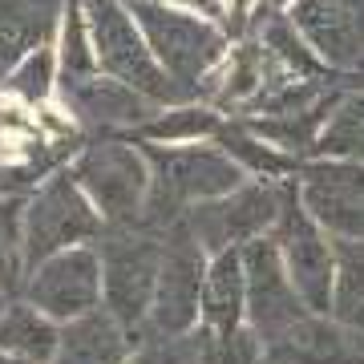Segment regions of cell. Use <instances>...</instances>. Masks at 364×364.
Returning <instances> with one entry per match:
<instances>
[{"instance_id":"8992f818","label":"cell","mask_w":364,"mask_h":364,"mask_svg":"<svg viewBox=\"0 0 364 364\" xmlns=\"http://www.w3.org/2000/svg\"><path fill=\"white\" fill-rule=\"evenodd\" d=\"M272 239L279 247V259L287 267V279L299 291L304 308L312 316L332 312V279H336V243L320 223L304 210L296 178L279 182V215H275Z\"/></svg>"},{"instance_id":"d4e9b609","label":"cell","mask_w":364,"mask_h":364,"mask_svg":"<svg viewBox=\"0 0 364 364\" xmlns=\"http://www.w3.org/2000/svg\"><path fill=\"white\" fill-rule=\"evenodd\" d=\"M57 61H61V77H90V73H97V57H93V41H90L85 13H81V0H65Z\"/></svg>"},{"instance_id":"7402d4cb","label":"cell","mask_w":364,"mask_h":364,"mask_svg":"<svg viewBox=\"0 0 364 364\" xmlns=\"http://www.w3.org/2000/svg\"><path fill=\"white\" fill-rule=\"evenodd\" d=\"M312 158H344L364 166V90H348L336 97L324 130L316 138Z\"/></svg>"},{"instance_id":"2e32d148","label":"cell","mask_w":364,"mask_h":364,"mask_svg":"<svg viewBox=\"0 0 364 364\" xmlns=\"http://www.w3.org/2000/svg\"><path fill=\"white\" fill-rule=\"evenodd\" d=\"M65 0H0V85L28 53L57 45Z\"/></svg>"},{"instance_id":"7a4b0ae2","label":"cell","mask_w":364,"mask_h":364,"mask_svg":"<svg viewBox=\"0 0 364 364\" xmlns=\"http://www.w3.org/2000/svg\"><path fill=\"white\" fill-rule=\"evenodd\" d=\"M122 4L138 21L154 61L166 69V77H174L191 97H198L207 77L231 53L227 28L207 21V16L182 13V9H174L166 0H122Z\"/></svg>"},{"instance_id":"9a60e30c","label":"cell","mask_w":364,"mask_h":364,"mask_svg":"<svg viewBox=\"0 0 364 364\" xmlns=\"http://www.w3.org/2000/svg\"><path fill=\"white\" fill-rule=\"evenodd\" d=\"M263 364H364V328L340 324L336 316H308L263 344Z\"/></svg>"},{"instance_id":"44dd1931","label":"cell","mask_w":364,"mask_h":364,"mask_svg":"<svg viewBox=\"0 0 364 364\" xmlns=\"http://www.w3.org/2000/svg\"><path fill=\"white\" fill-rule=\"evenodd\" d=\"M219 126H223L219 109H210L203 102H178V105H162L134 138L154 146H191V142H215Z\"/></svg>"},{"instance_id":"8fae6325","label":"cell","mask_w":364,"mask_h":364,"mask_svg":"<svg viewBox=\"0 0 364 364\" xmlns=\"http://www.w3.org/2000/svg\"><path fill=\"white\" fill-rule=\"evenodd\" d=\"M299 203L332 239H364V166L344 158H304Z\"/></svg>"},{"instance_id":"f1b7e54d","label":"cell","mask_w":364,"mask_h":364,"mask_svg":"<svg viewBox=\"0 0 364 364\" xmlns=\"http://www.w3.org/2000/svg\"><path fill=\"white\" fill-rule=\"evenodd\" d=\"M348 90H364V69H356V73H348Z\"/></svg>"},{"instance_id":"6da1fadb","label":"cell","mask_w":364,"mask_h":364,"mask_svg":"<svg viewBox=\"0 0 364 364\" xmlns=\"http://www.w3.org/2000/svg\"><path fill=\"white\" fill-rule=\"evenodd\" d=\"M150 162V191H146L142 215L134 231L162 235L186 215L191 207L207 203V198H223L239 191L247 174L235 166L231 154H223L219 146L191 142V146H154L138 142Z\"/></svg>"},{"instance_id":"836d02e7","label":"cell","mask_w":364,"mask_h":364,"mask_svg":"<svg viewBox=\"0 0 364 364\" xmlns=\"http://www.w3.org/2000/svg\"><path fill=\"white\" fill-rule=\"evenodd\" d=\"M0 162H4V158H0Z\"/></svg>"},{"instance_id":"d6a6232c","label":"cell","mask_w":364,"mask_h":364,"mask_svg":"<svg viewBox=\"0 0 364 364\" xmlns=\"http://www.w3.org/2000/svg\"><path fill=\"white\" fill-rule=\"evenodd\" d=\"M4 304H9V296H0V308H4Z\"/></svg>"},{"instance_id":"5bb4252c","label":"cell","mask_w":364,"mask_h":364,"mask_svg":"<svg viewBox=\"0 0 364 364\" xmlns=\"http://www.w3.org/2000/svg\"><path fill=\"white\" fill-rule=\"evenodd\" d=\"M61 102L65 114L90 130L102 134H138L150 117L162 109L150 102L146 93L122 85V81L105 77V73H90V77H61Z\"/></svg>"},{"instance_id":"3957f363","label":"cell","mask_w":364,"mask_h":364,"mask_svg":"<svg viewBox=\"0 0 364 364\" xmlns=\"http://www.w3.org/2000/svg\"><path fill=\"white\" fill-rule=\"evenodd\" d=\"M109 227L93 210L77 178L69 174V166L53 170L25 195L21 207V243H25V267L53 259L69 247H90L102 243Z\"/></svg>"},{"instance_id":"52a82bcc","label":"cell","mask_w":364,"mask_h":364,"mask_svg":"<svg viewBox=\"0 0 364 364\" xmlns=\"http://www.w3.org/2000/svg\"><path fill=\"white\" fill-rule=\"evenodd\" d=\"M102 255V308L126 328L138 344L154 304V284L162 267V235L109 231L97 243Z\"/></svg>"},{"instance_id":"4fadbf2b","label":"cell","mask_w":364,"mask_h":364,"mask_svg":"<svg viewBox=\"0 0 364 364\" xmlns=\"http://www.w3.org/2000/svg\"><path fill=\"white\" fill-rule=\"evenodd\" d=\"M287 21L332 73L364 69V0H296Z\"/></svg>"},{"instance_id":"ac0fdd59","label":"cell","mask_w":364,"mask_h":364,"mask_svg":"<svg viewBox=\"0 0 364 364\" xmlns=\"http://www.w3.org/2000/svg\"><path fill=\"white\" fill-rule=\"evenodd\" d=\"M134 352V336L105 308H97L81 320L61 324V344L49 364H126Z\"/></svg>"},{"instance_id":"484cf974","label":"cell","mask_w":364,"mask_h":364,"mask_svg":"<svg viewBox=\"0 0 364 364\" xmlns=\"http://www.w3.org/2000/svg\"><path fill=\"white\" fill-rule=\"evenodd\" d=\"M21 207L25 198H4L0 203V296H21L25 284V243H21Z\"/></svg>"},{"instance_id":"603a6c76","label":"cell","mask_w":364,"mask_h":364,"mask_svg":"<svg viewBox=\"0 0 364 364\" xmlns=\"http://www.w3.org/2000/svg\"><path fill=\"white\" fill-rule=\"evenodd\" d=\"M336 243V279H332V312L340 324L364 328V239Z\"/></svg>"},{"instance_id":"4316f807","label":"cell","mask_w":364,"mask_h":364,"mask_svg":"<svg viewBox=\"0 0 364 364\" xmlns=\"http://www.w3.org/2000/svg\"><path fill=\"white\" fill-rule=\"evenodd\" d=\"M41 178H45V170L37 162H0V203L4 198H25Z\"/></svg>"},{"instance_id":"d6986e66","label":"cell","mask_w":364,"mask_h":364,"mask_svg":"<svg viewBox=\"0 0 364 364\" xmlns=\"http://www.w3.org/2000/svg\"><path fill=\"white\" fill-rule=\"evenodd\" d=\"M61 344V324L33 308L28 299L13 296L0 308V352L21 356L28 364H49Z\"/></svg>"},{"instance_id":"ba28073f","label":"cell","mask_w":364,"mask_h":364,"mask_svg":"<svg viewBox=\"0 0 364 364\" xmlns=\"http://www.w3.org/2000/svg\"><path fill=\"white\" fill-rule=\"evenodd\" d=\"M207 251L198 247L182 227L162 231V267H158L154 284V304L146 316V328L138 336L142 344L154 340H174L195 332L203 320V275H207Z\"/></svg>"},{"instance_id":"9c48e42d","label":"cell","mask_w":364,"mask_h":364,"mask_svg":"<svg viewBox=\"0 0 364 364\" xmlns=\"http://www.w3.org/2000/svg\"><path fill=\"white\" fill-rule=\"evenodd\" d=\"M275 215H279V182L247 178L231 195L207 198V203L191 207L174 227H182L207 255H219V251H231V247L243 251L247 243L272 235Z\"/></svg>"},{"instance_id":"f546056e","label":"cell","mask_w":364,"mask_h":364,"mask_svg":"<svg viewBox=\"0 0 364 364\" xmlns=\"http://www.w3.org/2000/svg\"><path fill=\"white\" fill-rule=\"evenodd\" d=\"M0 364H28V360H21V356H9V352H0Z\"/></svg>"},{"instance_id":"e0dca14e","label":"cell","mask_w":364,"mask_h":364,"mask_svg":"<svg viewBox=\"0 0 364 364\" xmlns=\"http://www.w3.org/2000/svg\"><path fill=\"white\" fill-rule=\"evenodd\" d=\"M198 328H207L215 336H235L247 328V275H243V251L239 247L219 251L207 259Z\"/></svg>"},{"instance_id":"cb8c5ba5","label":"cell","mask_w":364,"mask_h":364,"mask_svg":"<svg viewBox=\"0 0 364 364\" xmlns=\"http://www.w3.org/2000/svg\"><path fill=\"white\" fill-rule=\"evenodd\" d=\"M0 90L9 93L13 102L41 109L53 93L61 90V61H57V45H45V49L28 53L25 61H21V65L4 77V85H0Z\"/></svg>"},{"instance_id":"277c9868","label":"cell","mask_w":364,"mask_h":364,"mask_svg":"<svg viewBox=\"0 0 364 364\" xmlns=\"http://www.w3.org/2000/svg\"><path fill=\"white\" fill-rule=\"evenodd\" d=\"M81 13L90 25L93 57H97V73L122 81L130 90L146 93L158 105H178L195 102L174 77H166V69L154 61V53L146 45L138 21L122 0H81Z\"/></svg>"},{"instance_id":"4dcf8cb0","label":"cell","mask_w":364,"mask_h":364,"mask_svg":"<svg viewBox=\"0 0 364 364\" xmlns=\"http://www.w3.org/2000/svg\"><path fill=\"white\" fill-rule=\"evenodd\" d=\"M284 4H287V9H291V4H296V0H272V9H284Z\"/></svg>"},{"instance_id":"7c38bea8","label":"cell","mask_w":364,"mask_h":364,"mask_svg":"<svg viewBox=\"0 0 364 364\" xmlns=\"http://www.w3.org/2000/svg\"><path fill=\"white\" fill-rule=\"evenodd\" d=\"M243 275H247V328L255 332L259 344H272L287 328H296L299 320L312 316L287 279L279 247L267 235L243 247Z\"/></svg>"},{"instance_id":"1f68e13d","label":"cell","mask_w":364,"mask_h":364,"mask_svg":"<svg viewBox=\"0 0 364 364\" xmlns=\"http://www.w3.org/2000/svg\"><path fill=\"white\" fill-rule=\"evenodd\" d=\"M126 364H142V360H138V352H134V356H130V360H126Z\"/></svg>"},{"instance_id":"30bf717a","label":"cell","mask_w":364,"mask_h":364,"mask_svg":"<svg viewBox=\"0 0 364 364\" xmlns=\"http://www.w3.org/2000/svg\"><path fill=\"white\" fill-rule=\"evenodd\" d=\"M21 299H28L33 308L69 324L102 308V255L97 243L90 247H69L53 259L28 267L25 284H21Z\"/></svg>"},{"instance_id":"83f0119b","label":"cell","mask_w":364,"mask_h":364,"mask_svg":"<svg viewBox=\"0 0 364 364\" xmlns=\"http://www.w3.org/2000/svg\"><path fill=\"white\" fill-rule=\"evenodd\" d=\"M166 4H174V9H182V13L207 16V21H215V25L223 21V0H166Z\"/></svg>"},{"instance_id":"ffe728a7","label":"cell","mask_w":364,"mask_h":364,"mask_svg":"<svg viewBox=\"0 0 364 364\" xmlns=\"http://www.w3.org/2000/svg\"><path fill=\"white\" fill-rule=\"evenodd\" d=\"M215 146H219L223 154H231L235 166L255 182H287V178H296L299 166H304L287 150L263 142L259 134H251L247 122H223L219 134H215Z\"/></svg>"},{"instance_id":"5b68a950","label":"cell","mask_w":364,"mask_h":364,"mask_svg":"<svg viewBox=\"0 0 364 364\" xmlns=\"http://www.w3.org/2000/svg\"><path fill=\"white\" fill-rule=\"evenodd\" d=\"M69 174L77 178L93 210L105 219L109 231H134L138 215H142L146 191H150V162L146 150L122 134H105L93 138L90 146H81Z\"/></svg>"}]
</instances>
